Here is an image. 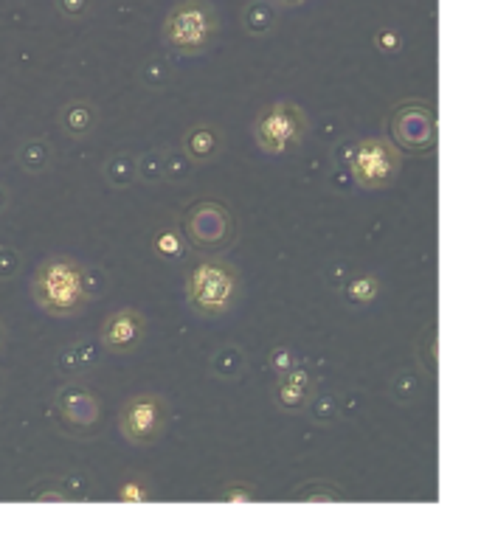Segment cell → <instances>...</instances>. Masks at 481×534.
I'll use <instances>...</instances> for the list:
<instances>
[{
	"instance_id": "6da1fadb",
	"label": "cell",
	"mask_w": 481,
	"mask_h": 534,
	"mask_svg": "<svg viewBox=\"0 0 481 534\" xmlns=\"http://www.w3.org/2000/svg\"><path fill=\"white\" fill-rule=\"evenodd\" d=\"M31 301L51 318H76L88 307L85 293V265L71 256H48L43 259L29 282Z\"/></svg>"
},
{
	"instance_id": "7a4b0ae2",
	"label": "cell",
	"mask_w": 481,
	"mask_h": 534,
	"mask_svg": "<svg viewBox=\"0 0 481 534\" xmlns=\"http://www.w3.org/2000/svg\"><path fill=\"white\" fill-rule=\"evenodd\" d=\"M242 276L240 267L226 259H203L192 267L186 279V304L203 321H220L240 304Z\"/></svg>"
},
{
	"instance_id": "3957f363",
	"label": "cell",
	"mask_w": 481,
	"mask_h": 534,
	"mask_svg": "<svg viewBox=\"0 0 481 534\" xmlns=\"http://www.w3.org/2000/svg\"><path fill=\"white\" fill-rule=\"evenodd\" d=\"M220 31V15L211 0H181L164 17L161 40L175 57L206 54Z\"/></svg>"
},
{
	"instance_id": "277c9868",
	"label": "cell",
	"mask_w": 481,
	"mask_h": 534,
	"mask_svg": "<svg viewBox=\"0 0 481 534\" xmlns=\"http://www.w3.org/2000/svg\"><path fill=\"white\" fill-rule=\"evenodd\" d=\"M183 237L195 251L206 256H220L240 239V223L237 214L214 197H200L183 214Z\"/></svg>"
},
{
	"instance_id": "5b68a950",
	"label": "cell",
	"mask_w": 481,
	"mask_h": 534,
	"mask_svg": "<svg viewBox=\"0 0 481 534\" xmlns=\"http://www.w3.org/2000/svg\"><path fill=\"white\" fill-rule=\"evenodd\" d=\"M251 135L265 155H290L307 141L310 119L296 102H273L256 113Z\"/></svg>"
},
{
	"instance_id": "8992f818",
	"label": "cell",
	"mask_w": 481,
	"mask_h": 534,
	"mask_svg": "<svg viewBox=\"0 0 481 534\" xmlns=\"http://www.w3.org/2000/svg\"><path fill=\"white\" fill-rule=\"evenodd\" d=\"M403 169V152L391 144V138H358L349 175L358 189L366 192H383L397 183V175Z\"/></svg>"
},
{
	"instance_id": "52a82bcc",
	"label": "cell",
	"mask_w": 481,
	"mask_h": 534,
	"mask_svg": "<svg viewBox=\"0 0 481 534\" xmlns=\"http://www.w3.org/2000/svg\"><path fill=\"white\" fill-rule=\"evenodd\" d=\"M172 408L164 394L144 391L124 400L119 408V431L133 447H152L164 439Z\"/></svg>"
},
{
	"instance_id": "ba28073f",
	"label": "cell",
	"mask_w": 481,
	"mask_h": 534,
	"mask_svg": "<svg viewBox=\"0 0 481 534\" xmlns=\"http://www.w3.org/2000/svg\"><path fill=\"white\" fill-rule=\"evenodd\" d=\"M389 133L391 144L400 152H411V155L434 152L439 144L434 107L425 102H403L400 107H394V113L389 116Z\"/></svg>"
},
{
	"instance_id": "9c48e42d",
	"label": "cell",
	"mask_w": 481,
	"mask_h": 534,
	"mask_svg": "<svg viewBox=\"0 0 481 534\" xmlns=\"http://www.w3.org/2000/svg\"><path fill=\"white\" fill-rule=\"evenodd\" d=\"M54 414L60 419L62 433L68 436H93L102 422V400L88 386L65 383L54 391Z\"/></svg>"
},
{
	"instance_id": "30bf717a",
	"label": "cell",
	"mask_w": 481,
	"mask_h": 534,
	"mask_svg": "<svg viewBox=\"0 0 481 534\" xmlns=\"http://www.w3.org/2000/svg\"><path fill=\"white\" fill-rule=\"evenodd\" d=\"M147 338V315L136 307L110 312L99 327V346L110 355H133Z\"/></svg>"
},
{
	"instance_id": "8fae6325",
	"label": "cell",
	"mask_w": 481,
	"mask_h": 534,
	"mask_svg": "<svg viewBox=\"0 0 481 534\" xmlns=\"http://www.w3.org/2000/svg\"><path fill=\"white\" fill-rule=\"evenodd\" d=\"M318 391V380L316 374L310 369H304L301 363L299 369L287 371V374H279L276 383H273L271 400L276 405L279 414L287 416H299L304 414L307 402L313 400V394Z\"/></svg>"
},
{
	"instance_id": "7c38bea8",
	"label": "cell",
	"mask_w": 481,
	"mask_h": 534,
	"mask_svg": "<svg viewBox=\"0 0 481 534\" xmlns=\"http://www.w3.org/2000/svg\"><path fill=\"white\" fill-rule=\"evenodd\" d=\"M181 149L195 166L217 164L226 152V133L214 121H200L183 133Z\"/></svg>"
},
{
	"instance_id": "4fadbf2b",
	"label": "cell",
	"mask_w": 481,
	"mask_h": 534,
	"mask_svg": "<svg viewBox=\"0 0 481 534\" xmlns=\"http://www.w3.org/2000/svg\"><path fill=\"white\" fill-rule=\"evenodd\" d=\"M60 127L62 133L74 141H82L88 135L96 133L99 127V107L88 99H71L60 110Z\"/></svg>"
},
{
	"instance_id": "5bb4252c",
	"label": "cell",
	"mask_w": 481,
	"mask_h": 534,
	"mask_svg": "<svg viewBox=\"0 0 481 534\" xmlns=\"http://www.w3.org/2000/svg\"><path fill=\"white\" fill-rule=\"evenodd\" d=\"M150 251L155 253V259H161L164 265H181L189 259V239L183 237L181 228L175 225H164L152 234Z\"/></svg>"
},
{
	"instance_id": "9a60e30c",
	"label": "cell",
	"mask_w": 481,
	"mask_h": 534,
	"mask_svg": "<svg viewBox=\"0 0 481 534\" xmlns=\"http://www.w3.org/2000/svg\"><path fill=\"white\" fill-rule=\"evenodd\" d=\"M245 369H248V357L237 343H223L209 360L211 377L220 380V383H237L245 374Z\"/></svg>"
},
{
	"instance_id": "2e32d148",
	"label": "cell",
	"mask_w": 481,
	"mask_h": 534,
	"mask_svg": "<svg viewBox=\"0 0 481 534\" xmlns=\"http://www.w3.org/2000/svg\"><path fill=\"white\" fill-rule=\"evenodd\" d=\"M57 369L68 377H82L88 371L99 369V349L91 341H76L65 346L57 357Z\"/></svg>"
},
{
	"instance_id": "e0dca14e",
	"label": "cell",
	"mask_w": 481,
	"mask_h": 534,
	"mask_svg": "<svg viewBox=\"0 0 481 534\" xmlns=\"http://www.w3.org/2000/svg\"><path fill=\"white\" fill-rule=\"evenodd\" d=\"M17 166L26 172V175H43L54 166L57 158V149L51 147V141L46 138H26L20 147H17Z\"/></svg>"
},
{
	"instance_id": "ac0fdd59",
	"label": "cell",
	"mask_w": 481,
	"mask_h": 534,
	"mask_svg": "<svg viewBox=\"0 0 481 534\" xmlns=\"http://www.w3.org/2000/svg\"><path fill=\"white\" fill-rule=\"evenodd\" d=\"M279 23L276 15V6L271 0H251L245 9H242V29L251 37H271Z\"/></svg>"
},
{
	"instance_id": "d6986e66",
	"label": "cell",
	"mask_w": 481,
	"mask_h": 534,
	"mask_svg": "<svg viewBox=\"0 0 481 534\" xmlns=\"http://www.w3.org/2000/svg\"><path fill=\"white\" fill-rule=\"evenodd\" d=\"M380 293H383V284L375 273H355L341 287V296L349 307H369L380 298Z\"/></svg>"
},
{
	"instance_id": "ffe728a7",
	"label": "cell",
	"mask_w": 481,
	"mask_h": 534,
	"mask_svg": "<svg viewBox=\"0 0 481 534\" xmlns=\"http://www.w3.org/2000/svg\"><path fill=\"white\" fill-rule=\"evenodd\" d=\"M105 180L113 189H130L136 186V155L121 149L113 152L105 164Z\"/></svg>"
},
{
	"instance_id": "44dd1931",
	"label": "cell",
	"mask_w": 481,
	"mask_h": 534,
	"mask_svg": "<svg viewBox=\"0 0 481 534\" xmlns=\"http://www.w3.org/2000/svg\"><path fill=\"white\" fill-rule=\"evenodd\" d=\"M414 355H417V363L425 371V377L436 380V374H439V327L436 324H428L422 329V335L414 343Z\"/></svg>"
},
{
	"instance_id": "7402d4cb",
	"label": "cell",
	"mask_w": 481,
	"mask_h": 534,
	"mask_svg": "<svg viewBox=\"0 0 481 534\" xmlns=\"http://www.w3.org/2000/svg\"><path fill=\"white\" fill-rule=\"evenodd\" d=\"M116 495H119L121 504H150L152 495H155L150 475L138 473V470L124 473V478L119 481V487H116Z\"/></svg>"
},
{
	"instance_id": "603a6c76",
	"label": "cell",
	"mask_w": 481,
	"mask_h": 534,
	"mask_svg": "<svg viewBox=\"0 0 481 534\" xmlns=\"http://www.w3.org/2000/svg\"><path fill=\"white\" fill-rule=\"evenodd\" d=\"M304 414L310 416L316 425H321V428H330V425H335L341 419V400L335 394H330V391H324V394L316 391L313 400L307 402Z\"/></svg>"
},
{
	"instance_id": "cb8c5ba5",
	"label": "cell",
	"mask_w": 481,
	"mask_h": 534,
	"mask_svg": "<svg viewBox=\"0 0 481 534\" xmlns=\"http://www.w3.org/2000/svg\"><path fill=\"white\" fill-rule=\"evenodd\" d=\"M422 380L414 374V371H397L394 377H391L389 383V397L397 405H414V402L422 397Z\"/></svg>"
},
{
	"instance_id": "d4e9b609",
	"label": "cell",
	"mask_w": 481,
	"mask_h": 534,
	"mask_svg": "<svg viewBox=\"0 0 481 534\" xmlns=\"http://www.w3.org/2000/svg\"><path fill=\"white\" fill-rule=\"evenodd\" d=\"M161 158H164V180L166 183H172V186L186 183L189 175H192V169H195V164L186 158L183 149H161Z\"/></svg>"
},
{
	"instance_id": "484cf974",
	"label": "cell",
	"mask_w": 481,
	"mask_h": 534,
	"mask_svg": "<svg viewBox=\"0 0 481 534\" xmlns=\"http://www.w3.org/2000/svg\"><path fill=\"white\" fill-rule=\"evenodd\" d=\"M136 183H144V186L164 183V158H161V149H152V152L136 155Z\"/></svg>"
},
{
	"instance_id": "4316f807",
	"label": "cell",
	"mask_w": 481,
	"mask_h": 534,
	"mask_svg": "<svg viewBox=\"0 0 481 534\" xmlns=\"http://www.w3.org/2000/svg\"><path fill=\"white\" fill-rule=\"evenodd\" d=\"M293 498L301 504H341L344 501V495L324 481H313V484H304L299 490H293Z\"/></svg>"
},
{
	"instance_id": "83f0119b",
	"label": "cell",
	"mask_w": 481,
	"mask_h": 534,
	"mask_svg": "<svg viewBox=\"0 0 481 534\" xmlns=\"http://www.w3.org/2000/svg\"><path fill=\"white\" fill-rule=\"evenodd\" d=\"M172 71H175V68L169 65V60L152 57V60H147L141 65V82H144L147 88L161 90L172 82Z\"/></svg>"
},
{
	"instance_id": "f1b7e54d",
	"label": "cell",
	"mask_w": 481,
	"mask_h": 534,
	"mask_svg": "<svg viewBox=\"0 0 481 534\" xmlns=\"http://www.w3.org/2000/svg\"><path fill=\"white\" fill-rule=\"evenodd\" d=\"M301 366V355L290 346V343H279V346H273L271 352H268V369L279 377V374H287V371L299 369Z\"/></svg>"
},
{
	"instance_id": "f546056e",
	"label": "cell",
	"mask_w": 481,
	"mask_h": 534,
	"mask_svg": "<svg viewBox=\"0 0 481 534\" xmlns=\"http://www.w3.org/2000/svg\"><path fill=\"white\" fill-rule=\"evenodd\" d=\"M62 492L68 495V501H88L93 490V481L88 473H68L62 478Z\"/></svg>"
},
{
	"instance_id": "4dcf8cb0",
	"label": "cell",
	"mask_w": 481,
	"mask_h": 534,
	"mask_svg": "<svg viewBox=\"0 0 481 534\" xmlns=\"http://www.w3.org/2000/svg\"><path fill=\"white\" fill-rule=\"evenodd\" d=\"M375 48L380 51V54H386V57H397V54L406 48V40H403L400 29H394V26H383V29L375 34Z\"/></svg>"
},
{
	"instance_id": "1f68e13d",
	"label": "cell",
	"mask_w": 481,
	"mask_h": 534,
	"mask_svg": "<svg viewBox=\"0 0 481 534\" xmlns=\"http://www.w3.org/2000/svg\"><path fill=\"white\" fill-rule=\"evenodd\" d=\"M217 501H223V504H254L256 501V490L251 484H228L220 490L217 495Z\"/></svg>"
},
{
	"instance_id": "d6a6232c",
	"label": "cell",
	"mask_w": 481,
	"mask_h": 534,
	"mask_svg": "<svg viewBox=\"0 0 481 534\" xmlns=\"http://www.w3.org/2000/svg\"><path fill=\"white\" fill-rule=\"evenodd\" d=\"M20 251L12 245H0V282H12L17 273H20Z\"/></svg>"
},
{
	"instance_id": "836d02e7",
	"label": "cell",
	"mask_w": 481,
	"mask_h": 534,
	"mask_svg": "<svg viewBox=\"0 0 481 534\" xmlns=\"http://www.w3.org/2000/svg\"><path fill=\"white\" fill-rule=\"evenodd\" d=\"M54 3L65 20H85L93 9V0H54Z\"/></svg>"
},
{
	"instance_id": "e575fe53",
	"label": "cell",
	"mask_w": 481,
	"mask_h": 534,
	"mask_svg": "<svg viewBox=\"0 0 481 534\" xmlns=\"http://www.w3.org/2000/svg\"><path fill=\"white\" fill-rule=\"evenodd\" d=\"M107 287V279L102 270H96V267H85V293H88V298H96L105 293Z\"/></svg>"
},
{
	"instance_id": "d590c367",
	"label": "cell",
	"mask_w": 481,
	"mask_h": 534,
	"mask_svg": "<svg viewBox=\"0 0 481 534\" xmlns=\"http://www.w3.org/2000/svg\"><path fill=\"white\" fill-rule=\"evenodd\" d=\"M31 501H37V504H68V495L62 492V487H48V490L34 492Z\"/></svg>"
},
{
	"instance_id": "8d00e7d4",
	"label": "cell",
	"mask_w": 481,
	"mask_h": 534,
	"mask_svg": "<svg viewBox=\"0 0 481 534\" xmlns=\"http://www.w3.org/2000/svg\"><path fill=\"white\" fill-rule=\"evenodd\" d=\"M9 206H12V194H9V189L0 183V214H6V211H9Z\"/></svg>"
},
{
	"instance_id": "74e56055",
	"label": "cell",
	"mask_w": 481,
	"mask_h": 534,
	"mask_svg": "<svg viewBox=\"0 0 481 534\" xmlns=\"http://www.w3.org/2000/svg\"><path fill=\"white\" fill-rule=\"evenodd\" d=\"M6 341H9V329L3 324V318H0V352L6 349Z\"/></svg>"
},
{
	"instance_id": "f35d334b",
	"label": "cell",
	"mask_w": 481,
	"mask_h": 534,
	"mask_svg": "<svg viewBox=\"0 0 481 534\" xmlns=\"http://www.w3.org/2000/svg\"><path fill=\"white\" fill-rule=\"evenodd\" d=\"M273 6L279 3V6H301V3H307V0H271Z\"/></svg>"
},
{
	"instance_id": "ab89813d",
	"label": "cell",
	"mask_w": 481,
	"mask_h": 534,
	"mask_svg": "<svg viewBox=\"0 0 481 534\" xmlns=\"http://www.w3.org/2000/svg\"><path fill=\"white\" fill-rule=\"evenodd\" d=\"M6 388H9V383H6V377H3V374H0V397H3V394H6Z\"/></svg>"
}]
</instances>
